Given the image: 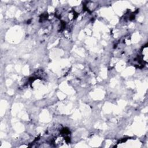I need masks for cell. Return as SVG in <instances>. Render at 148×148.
I'll use <instances>...</instances> for the list:
<instances>
[{"label":"cell","mask_w":148,"mask_h":148,"mask_svg":"<svg viewBox=\"0 0 148 148\" xmlns=\"http://www.w3.org/2000/svg\"><path fill=\"white\" fill-rule=\"evenodd\" d=\"M143 57V60L146 62H148V47L147 46H145L142 50V52Z\"/></svg>","instance_id":"6da1fadb"}]
</instances>
